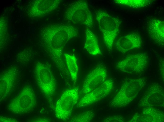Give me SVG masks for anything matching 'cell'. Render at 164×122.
<instances>
[{"label": "cell", "instance_id": "obj_1", "mask_svg": "<svg viewBox=\"0 0 164 122\" xmlns=\"http://www.w3.org/2000/svg\"><path fill=\"white\" fill-rule=\"evenodd\" d=\"M49 29L44 35L45 40L55 65L60 69H64L66 66L63 59V48L70 40L77 36V31L72 26L62 24L54 25Z\"/></svg>", "mask_w": 164, "mask_h": 122}, {"label": "cell", "instance_id": "obj_2", "mask_svg": "<svg viewBox=\"0 0 164 122\" xmlns=\"http://www.w3.org/2000/svg\"><path fill=\"white\" fill-rule=\"evenodd\" d=\"M96 19L102 33L104 42L108 50H111L114 41L118 34L121 23L118 18L102 10L95 12Z\"/></svg>", "mask_w": 164, "mask_h": 122}, {"label": "cell", "instance_id": "obj_3", "mask_svg": "<svg viewBox=\"0 0 164 122\" xmlns=\"http://www.w3.org/2000/svg\"><path fill=\"white\" fill-rule=\"evenodd\" d=\"M36 100L33 89L30 86H26L11 100L7 108L9 111L16 114L28 113L34 109L37 104Z\"/></svg>", "mask_w": 164, "mask_h": 122}, {"label": "cell", "instance_id": "obj_4", "mask_svg": "<svg viewBox=\"0 0 164 122\" xmlns=\"http://www.w3.org/2000/svg\"><path fill=\"white\" fill-rule=\"evenodd\" d=\"M65 18L76 24H81L88 27H91L93 19L87 1H77L70 4L64 14Z\"/></svg>", "mask_w": 164, "mask_h": 122}, {"label": "cell", "instance_id": "obj_5", "mask_svg": "<svg viewBox=\"0 0 164 122\" xmlns=\"http://www.w3.org/2000/svg\"><path fill=\"white\" fill-rule=\"evenodd\" d=\"M78 88L65 91L56 102L55 110L56 117L64 121L68 119L74 106L78 102Z\"/></svg>", "mask_w": 164, "mask_h": 122}, {"label": "cell", "instance_id": "obj_6", "mask_svg": "<svg viewBox=\"0 0 164 122\" xmlns=\"http://www.w3.org/2000/svg\"><path fill=\"white\" fill-rule=\"evenodd\" d=\"M35 75L38 85L44 94L48 97L53 95L56 89V83L49 66L38 62L35 69Z\"/></svg>", "mask_w": 164, "mask_h": 122}, {"label": "cell", "instance_id": "obj_7", "mask_svg": "<svg viewBox=\"0 0 164 122\" xmlns=\"http://www.w3.org/2000/svg\"><path fill=\"white\" fill-rule=\"evenodd\" d=\"M148 62V54L139 53L127 56L117 63L116 67L123 72L138 73L145 70Z\"/></svg>", "mask_w": 164, "mask_h": 122}, {"label": "cell", "instance_id": "obj_8", "mask_svg": "<svg viewBox=\"0 0 164 122\" xmlns=\"http://www.w3.org/2000/svg\"><path fill=\"white\" fill-rule=\"evenodd\" d=\"M107 71L106 67L99 65L90 71L87 76L82 86L83 93L92 91L106 80Z\"/></svg>", "mask_w": 164, "mask_h": 122}, {"label": "cell", "instance_id": "obj_9", "mask_svg": "<svg viewBox=\"0 0 164 122\" xmlns=\"http://www.w3.org/2000/svg\"><path fill=\"white\" fill-rule=\"evenodd\" d=\"M141 44L140 36L138 33H130L119 38L115 43L116 49L122 53L132 50L139 49Z\"/></svg>", "mask_w": 164, "mask_h": 122}, {"label": "cell", "instance_id": "obj_10", "mask_svg": "<svg viewBox=\"0 0 164 122\" xmlns=\"http://www.w3.org/2000/svg\"><path fill=\"white\" fill-rule=\"evenodd\" d=\"M150 37L159 46H163L164 41V22L157 18H152L147 23Z\"/></svg>", "mask_w": 164, "mask_h": 122}, {"label": "cell", "instance_id": "obj_11", "mask_svg": "<svg viewBox=\"0 0 164 122\" xmlns=\"http://www.w3.org/2000/svg\"><path fill=\"white\" fill-rule=\"evenodd\" d=\"M16 70L10 69L3 72L0 77V96L4 97L10 93L13 87L17 76Z\"/></svg>", "mask_w": 164, "mask_h": 122}, {"label": "cell", "instance_id": "obj_12", "mask_svg": "<svg viewBox=\"0 0 164 122\" xmlns=\"http://www.w3.org/2000/svg\"><path fill=\"white\" fill-rule=\"evenodd\" d=\"M132 93L123 84L121 88L110 103L111 106L121 107L127 105L132 99Z\"/></svg>", "mask_w": 164, "mask_h": 122}, {"label": "cell", "instance_id": "obj_13", "mask_svg": "<svg viewBox=\"0 0 164 122\" xmlns=\"http://www.w3.org/2000/svg\"><path fill=\"white\" fill-rule=\"evenodd\" d=\"M86 40L84 48L90 54L102 55L97 38L88 28L85 30Z\"/></svg>", "mask_w": 164, "mask_h": 122}, {"label": "cell", "instance_id": "obj_14", "mask_svg": "<svg viewBox=\"0 0 164 122\" xmlns=\"http://www.w3.org/2000/svg\"><path fill=\"white\" fill-rule=\"evenodd\" d=\"M63 54L66 67L69 72L72 81L75 84L77 79L79 69L77 59L74 55L66 53Z\"/></svg>", "mask_w": 164, "mask_h": 122}, {"label": "cell", "instance_id": "obj_15", "mask_svg": "<svg viewBox=\"0 0 164 122\" xmlns=\"http://www.w3.org/2000/svg\"><path fill=\"white\" fill-rule=\"evenodd\" d=\"M153 1L149 0H115L114 1L117 4L133 8L146 7L151 4Z\"/></svg>", "mask_w": 164, "mask_h": 122}, {"label": "cell", "instance_id": "obj_16", "mask_svg": "<svg viewBox=\"0 0 164 122\" xmlns=\"http://www.w3.org/2000/svg\"><path fill=\"white\" fill-rule=\"evenodd\" d=\"M113 86V81L109 79L106 80L93 91L101 99L106 97L111 92Z\"/></svg>", "mask_w": 164, "mask_h": 122}, {"label": "cell", "instance_id": "obj_17", "mask_svg": "<svg viewBox=\"0 0 164 122\" xmlns=\"http://www.w3.org/2000/svg\"><path fill=\"white\" fill-rule=\"evenodd\" d=\"M93 91L88 93L80 100L77 105L78 107H84L97 102L101 99Z\"/></svg>", "mask_w": 164, "mask_h": 122}, {"label": "cell", "instance_id": "obj_18", "mask_svg": "<svg viewBox=\"0 0 164 122\" xmlns=\"http://www.w3.org/2000/svg\"><path fill=\"white\" fill-rule=\"evenodd\" d=\"M94 115V112L90 110L84 112L73 117L71 122H87L90 121Z\"/></svg>", "mask_w": 164, "mask_h": 122}, {"label": "cell", "instance_id": "obj_19", "mask_svg": "<svg viewBox=\"0 0 164 122\" xmlns=\"http://www.w3.org/2000/svg\"><path fill=\"white\" fill-rule=\"evenodd\" d=\"M17 121L15 119L9 118L4 117L2 116L0 117V122H17Z\"/></svg>", "mask_w": 164, "mask_h": 122}, {"label": "cell", "instance_id": "obj_20", "mask_svg": "<svg viewBox=\"0 0 164 122\" xmlns=\"http://www.w3.org/2000/svg\"><path fill=\"white\" fill-rule=\"evenodd\" d=\"M49 121L46 118H40L37 120L33 121V122H48Z\"/></svg>", "mask_w": 164, "mask_h": 122}]
</instances>
